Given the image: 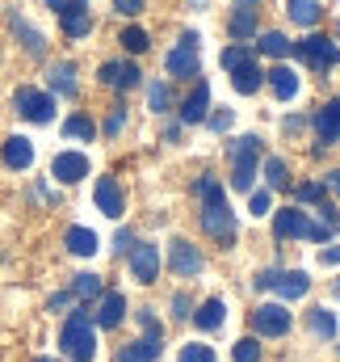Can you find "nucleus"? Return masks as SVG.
I'll return each instance as SVG.
<instances>
[{
	"mask_svg": "<svg viewBox=\"0 0 340 362\" xmlns=\"http://www.w3.org/2000/svg\"><path fill=\"white\" fill-rule=\"evenodd\" d=\"M59 346H63L68 358H76V362H88L97 354V333H92V312L88 308H76L68 316V325L59 333Z\"/></svg>",
	"mask_w": 340,
	"mask_h": 362,
	"instance_id": "1",
	"label": "nucleus"
},
{
	"mask_svg": "<svg viewBox=\"0 0 340 362\" xmlns=\"http://www.w3.org/2000/svg\"><path fill=\"white\" fill-rule=\"evenodd\" d=\"M290 55L307 59L315 72H332V68H340V47L332 42V38H324V34H311V38H303V42H290Z\"/></svg>",
	"mask_w": 340,
	"mask_h": 362,
	"instance_id": "2",
	"label": "nucleus"
},
{
	"mask_svg": "<svg viewBox=\"0 0 340 362\" xmlns=\"http://www.w3.org/2000/svg\"><path fill=\"white\" fill-rule=\"evenodd\" d=\"M13 105H17V114L30 118V122H51V118H55V97L42 93V89H17Z\"/></svg>",
	"mask_w": 340,
	"mask_h": 362,
	"instance_id": "3",
	"label": "nucleus"
},
{
	"mask_svg": "<svg viewBox=\"0 0 340 362\" xmlns=\"http://www.w3.org/2000/svg\"><path fill=\"white\" fill-rule=\"evenodd\" d=\"M253 329L260 337H281V333H290V308H281V303H260L253 312Z\"/></svg>",
	"mask_w": 340,
	"mask_h": 362,
	"instance_id": "4",
	"label": "nucleus"
},
{
	"mask_svg": "<svg viewBox=\"0 0 340 362\" xmlns=\"http://www.w3.org/2000/svg\"><path fill=\"white\" fill-rule=\"evenodd\" d=\"M202 228H206L214 240L231 245V240H236V215H231V206H227V202H219V206H202Z\"/></svg>",
	"mask_w": 340,
	"mask_h": 362,
	"instance_id": "5",
	"label": "nucleus"
},
{
	"mask_svg": "<svg viewBox=\"0 0 340 362\" xmlns=\"http://www.w3.org/2000/svg\"><path fill=\"white\" fill-rule=\"evenodd\" d=\"M307 232H311L307 211H298V206H281L277 211V219H273V236L277 240H303Z\"/></svg>",
	"mask_w": 340,
	"mask_h": 362,
	"instance_id": "6",
	"label": "nucleus"
},
{
	"mask_svg": "<svg viewBox=\"0 0 340 362\" xmlns=\"http://www.w3.org/2000/svg\"><path fill=\"white\" fill-rule=\"evenodd\" d=\"M126 257H130V274H135L139 282H156V274H160V249H156L152 240L135 245Z\"/></svg>",
	"mask_w": 340,
	"mask_h": 362,
	"instance_id": "7",
	"label": "nucleus"
},
{
	"mask_svg": "<svg viewBox=\"0 0 340 362\" xmlns=\"http://www.w3.org/2000/svg\"><path fill=\"white\" fill-rule=\"evenodd\" d=\"M92 198H97V211H101V215H109V219H118V215L126 211V194H122V185H118L114 177H97Z\"/></svg>",
	"mask_w": 340,
	"mask_h": 362,
	"instance_id": "8",
	"label": "nucleus"
},
{
	"mask_svg": "<svg viewBox=\"0 0 340 362\" xmlns=\"http://www.w3.org/2000/svg\"><path fill=\"white\" fill-rule=\"evenodd\" d=\"M206 114H210V85L206 81H193L189 97L181 101V122L193 127V122H206Z\"/></svg>",
	"mask_w": 340,
	"mask_h": 362,
	"instance_id": "9",
	"label": "nucleus"
},
{
	"mask_svg": "<svg viewBox=\"0 0 340 362\" xmlns=\"http://www.w3.org/2000/svg\"><path fill=\"white\" fill-rule=\"evenodd\" d=\"M51 177H59L63 185H76L88 177V156L85 152H59L55 165H51Z\"/></svg>",
	"mask_w": 340,
	"mask_h": 362,
	"instance_id": "10",
	"label": "nucleus"
},
{
	"mask_svg": "<svg viewBox=\"0 0 340 362\" xmlns=\"http://www.w3.org/2000/svg\"><path fill=\"white\" fill-rule=\"evenodd\" d=\"M202 253H198V245H189V240H172V274L176 278H198L202 274Z\"/></svg>",
	"mask_w": 340,
	"mask_h": 362,
	"instance_id": "11",
	"label": "nucleus"
},
{
	"mask_svg": "<svg viewBox=\"0 0 340 362\" xmlns=\"http://www.w3.org/2000/svg\"><path fill=\"white\" fill-rule=\"evenodd\" d=\"M160 341H164V333H143L139 341H130V346L118 350V362H156L160 350H164Z\"/></svg>",
	"mask_w": 340,
	"mask_h": 362,
	"instance_id": "12",
	"label": "nucleus"
},
{
	"mask_svg": "<svg viewBox=\"0 0 340 362\" xmlns=\"http://www.w3.org/2000/svg\"><path fill=\"white\" fill-rule=\"evenodd\" d=\"M0 160H4L8 169H30V165H34V144H30L25 135H8L4 148H0Z\"/></svg>",
	"mask_w": 340,
	"mask_h": 362,
	"instance_id": "13",
	"label": "nucleus"
},
{
	"mask_svg": "<svg viewBox=\"0 0 340 362\" xmlns=\"http://www.w3.org/2000/svg\"><path fill=\"white\" fill-rule=\"evenodd\" d=\"M315 131H320V148H328L332 139H340V97L324 101V110L315 114Z\"/></svg>",
	"mask_w": 340,
	"mask_h": 362,
	"instance_id": "14",
	"label": "nucleus"
},
{
	"mask_svg": "<svg viewBox=\"0 0 340 362\" xmlns=\"http://www.w3.org/2000/svg\"><path fill=\"white\" fill-rule=\"evenodd\" d=\"M122 316H126V295L122 291H105L101 295V308H97V325L101 329H114V325H122Z\"/></svg>",
	"mask_w": 340,
	"mask_h": 362,
	"instance_id": "15",
	"label": "nucleus"
},
{
	"mask_svg": "<svg viewBox=\"0 0 340 362\" xmlns=\"http://www.w3.org/2000/svg\"><path fill=\"white\" fill-rule=\"evenodd\" d=\"M101 85H109V89H135L139 85V68L135 64H101Z\"/></svg>",
	"mask_w": 340,
	"mask_h": 362,
	"instance_id": "16",
	"label": "nucleus"
},
{
	"mask_svg": "<svg viewBox=\"0 0 340 362\" xmlns=\"http://www.w3.org/2000/svg\"><path fill=\"white\" fill-rule=\"evenodd\" d=\"M260 152H265V144H260L256 135H240V139H231V160H236V169H256Z\"/></svg>",
	"mask_w": 340,
	"mask_h": 362,
	"instance_id": "17",
	"label": "nucleus"
},
{
	"mask_svg": "<svg viewBox=\"0 0 340 362\" xmlns=\"http://www.w3.org/2000/svg\"><path fill=\"white\" fill-rule=\"evenodd\" d=\"M273 291H277L281 299H303V295L311 291V278H307L303 270H281V274H277V286H273Z\"/></svg>",
	"mask_w": 340,
	"mask_h": 362,
	"instance_id": "18",
	"label": "nucleus"
},
{
	"mask_svg": "<svg viewBox=\"0 0 340 362\" xmlns=\"http://www.w3.org/2000/svg\"><path fill=\"white\" fill-rule=\"evenodd\" d=\"M223 320H227V303H223V299H206V303L193 312V325L206 329V333H210V329H223Z\"/></svg>",
	"mask_w": 340,
	"mask_h": 362,
	"instance_id": "19",
	"label": "nucleus"
},
{
	"mask_svg": "<svg viewBox=\"0 0 340 362\" xmlns=\"http://www.w3.org/2000/svg\"><path fill=\"white\" fill-rule=\"evenodd\" d=\"M63 245H68V253H76V257H92V253H97V232H92V228H68Z\"/></svg>",
	"mask_w": 340,
	"mask_h": 362,
	"instance_id": "20",
	"label": "nucleus"
},
{
	"mask_svg": "<svg viewBox=\"0 0 340 362\" xmlns=\"http://www.w3.org/2000/svg\"><path fill=\"white\" fill-rule=\"evenodd\" d=\"M231 85H236V93H256L260 85H265L260 64H256V59H248L244 68H236V72H231Z\"/></svg>",
	"mask_w": 340,
	"mask_h": 362,
	"instance_id": "21",
	"label": "nucleus"
},
{
	"mask_svg": "<svg viewBox=\"0 0 340 362\" xmlns=\"http://www.w3.org/2000/svg\"><path fill=\"white\" fill-rule=\"evenodd\" d=\"M265 81L273 85V93H277L281 101H290V97L298 93V76H294V68H273V72H265Z\"/></svg>",
	"mask_w": 340,
	"mask_h": 362,
	"instance_id": "22",
	"label": "nucleus"
},
{
	"mask_svg": "<svg viewBox=\"0 0 340 362\" xmlns=\"http://www.w3.org/2000/svg\"><path fill=\"white\" fill-rule=\"evenodd\" d=\"M256 4H240L236 13H231V34L236 38H256Z\"/></svg>",
	"mask_w": 340,
	"mask_h": 362,
	"instance_id": "23",
	"label": "nucleus"
},
{
	"mask_svg": "<svg viewBox=\"0 0 340 362\" xmlns=\"http://www.w3.org/2000/svg\"><path fill=\"white\" fill-rule=\"evenodd\" d=\"M169 72H172V76H185V81H189V76H198V51L176 47V51L169 55Z\"/></svg>",
	"mask_w": 340,
	"mask_h": 362,
	"instance_id": "24",
	"label": "nucleus"
},
{
	"mask_svg": "<svg viewBox=\"0 0 340 362\" xmlns=\"http://www.w3.org/2000/svg\"><path fill=\"white\" fill-rule=\"evenodd\" d=\"M256 51H260V55H273V59H286V55H290V38L277 34V30H269V34L256 38Z\"/></svg>",
	"mask_w": 340,
	"mask_h": 362,
	"instance_id": "25",
	"label": "nucleus"
},
{
	"mask_svg": "<svg viewBox=\"0 0 340 362\" xmlns=\"http://www.w3.org/2000/svg\"><path fill=\"white\" fill-rule=\"evenodd\" d=\"M51 89L63 97H76V68L72 64H55L51 68Z\"/></svg>",
	"mask_w": 340,
	"mask_h": 362,
	"instance_id": "26",
	"label": "nucleus"
},
{
	"mask_svg": "<svg viewBox=\"0 0 340 362\" xmlns=\"http://www.w3.org/2000/svg\"><path fill=\"white\" fill-rule=\"evenodd\" d=\"M13 34H17V38L25 42V51H30V55H42V51H47V38H42V34H38L34 25H25L21 17H13Z\"/></svg>",
	"mask_w": 340,
	"mask_h": 362,
	"instance_id": "27",
	"label": "nucleus"
},
{
	"mask_svg": "<svg viewBox=\"0 0 340 362\" xmlns=\"http://www.w3.org/2000/svg\"><path fill=\"white\" fill-rule=\"evenodd\" d=\"M286 13H290V21H298V25H315V21H320V4H315V0H290Z\"/></svg>",
	"mask_w": 340,
	"mask_h": 362,
	"instance_id": "28",
	"label": "nucleus"
},
{
	"mask_svg": "<svg viewBox=\"0 0 340 362\" xmlns=\"http://www.w3.org/2000/svg\"><path fill=\"white\" fill-rule=\"evenodd\" d=\"M59 21H63V34H68V38H85L88 30H92V13H88V8L68 13V17H59Z\"/></svg>",
	"mask_w": 340,
	"mask_h": 362,
	"instance_id": "29",
	"label": "nucleus"
},
{
	"mask_svg": "<svg viewBox=\"0 0 340 362\" xmlns=\"http://www.w3.org/2000/svg\"><path fill=\"white\" fill-rule=\"evenodd\" d=\"M198 198H202V206H219V202H227V194H223V185L214 177H198Z\"/></svg>",
	"mask_w": 340,
	"mask_h": 362,
	"instance_id": "30",
	"label": "nucleus"
},
{
	"mask_svg": "<svg viewBox=\"0 0 340 362\" xmlns=\"http://www.w3.org/2000/svg\"><path fill=\"white\" fill-rule=\"evenodd\" d=\"M63 135H72V139H92V135H97V122H92L88 114H72V118L63 122Z\"/></svg>",
	"mask_w": 340,
	"mask_h": 362,
	"instance_id": "31",
	"label": "nucleus"
},
{
	"mask_svg": "<svg viewBox=\"0 0 340 362\" xmlns=\"http://www.w3.org/2000/svg\"><path fill=\"white\" fill-rule=\"evenodd\" d=\"M105 286H101V274H76L72 278V295H80V299H97Z\"/></svg>",
	"mask_w": 340,
	"mask_h": 362,
	"instance_id": "32",
	"label": "nucleus"
},
{
	"mask_svg": "<svg viewBox=\"0 0 340 362\" xmlns=\"http://www.w3.org/2000/svg\"><path fill=\"white\" fill-rule=\"evenodd\" d=\"M311 333L332 341V337H336V316H332V312H324V308H315V312H311Z\"/></svg>",
	"mask_w": 340,
	"mask_h": 362,
	"instance_id": "33",
	"label": "nucleus"
},
{
	"mask_svg": "<svg viewBox=\"0 0 340 362\" xmlns=\"http://www.w3.org/2000/svg\"><path fill=\"white\" fill-rule=\"evenodd\" d=\"M265 177H269V185H273V189L290 185V177H286V160H281V156H269V160H265Z\"/></svg>",
	"mask_w": 340,
	"mask_h": 362,
	"instance_id": "34",
	"label": "nucleus"
},
{
	"mask_svg": "<svg viewBox=\"0 0 340 362\" xmlns=\"http://www.w3.org/2000/svg\"><path fill=\"white\" fill-rule=\"evenodd\" d=\"M248 59H253V51H248V47H227V51L219 55V64H223L227 72H236V68H244Z\"/></svg>",
	"mask_w": 340,
	"mask_h": 362,
	"instance_id": "35",
	"label": "nucleus"
},
{
	"mask_svg": "<svg viewBox=\"0 0 340 362\" xmlns=\"http://www.w3.org/2000/svg\"><path fill=\"white\" fill-rule=\"evenodd\" d=\"M181 362H214V350L202 341H185L181 346Z\"/></svg>",
	"mask_w": 340,
	"mask_h": 362,
	"instance_id": "36",
	"label": "nucleus"
},
{
	"mask_svg": "<svg viewBox=\"0 0 340 362\" xmlns=\"http://www.w3.org/2000/svg\"><path fill=\"white\" fill-rule=\"evenodd\" d=\"M231 358L236 362H260V346H256V337H240L236 350H231Z\"/></svg>",
	"mask_w": 340,
	"mask_h": 362,
	"instance_id": "37",
	"label": "nucleus"
},
{
	"mask_svg": "<svg viewBox=\"0 0 340 362\" xmlns=\"http://www.w3.org/2000/svg\"><path fill=\"white\" fill-rule=\"evenodd\" d=\"M122 47H126L130 55H139V51H147V30H139V25H130V30H122Z\"/></svg>",
	"mask_w": 340,
	"mask_h": 362,
	"instance_id": "38",
	"label": "nucleus"
},
{
	"mask_svg": "<svg viewBox=\"0 0 340 362\" xmlns=\"http://www.w3.org/2000/svg\"><path fill=\"white\" fill-rule=\"evenodd\" d=\"M147 105H152L156 114H169V105H172L169 85H152V89H147Z\"/></svg>",
	"mask_w": 340,
	"mask_h": 362,
	"instance_id": "39",
	"label": "nucleus"
},
{
	"mask_svg": "<svg viewBox=\"0 0 340 362\" xmlns=\"http://www.w3.org/2000/svg\"><path fill=\"white\" fill-rule=\"evenodd\" d=\"M294 198L298 202H324V189L315 181H303V185H294Z\"/></svg>",
	"mask_w": 340,
	"mask_h": 362,
	"instance_id": "40",
	"label": "nucleus"
},
{
	"mask_svg": "<svg viewBox=\"0 0 340 362\" xmlns=\"http://www.w3.org/2000/svg\"><path fill=\"white\" fill-rule=\"evenodd\" d=\"M206 122H210V131H231V122H236V114L231 110H219V114H206Z\"/></svg>",
	"mask_w": 340,
	"mask_h": 362,
	"instance_id": "41",
	"label": "nucleus"
},
{
	"mask_svg": "<svg viewBox=\"0 0 340 362\" xmlns=\"http://www.w3.org/2000/svg\"><path fill=\"white\" fill-rule=\"evenodd\" d=\"M269 202H273L269 189H253V194H248V211H253V215H269Z\"/></svg>",
	"mask_w": 340,
	"mask_h": 362,
	"instance_id": "42",
	"label": "nucleus"
},
{
	"mask_svg": "<svg viewBox=\"0 0 340 362\" xmlns=\"http://www.w3.org/2000/svg\"><path fill=\"white\" fill-rule=\"evenodd\" d=\"M59 17H68V13H80V8H88V0H47Z\"/></svg>",
	"mask_w": 340,
	"mask_h": 362,
	"instance_id": "43",
	"label": "nucleus"
},
{
	"mask_svg": "<svg viewBox=\"0 0 340 362\" xmlns=\"http://www.w3.org/2000/svg\"><path fill=\"white\" fill-rule=\"evenodd\" d=\"M114 8H118L122 17H139V13L147 8V0H114Z\"/></svg>",
	"mask_w": 340,
	"mask_h": 362,
	"instance_id": "44",
	"label": "nucleus"
},
{
	"mask_svg": "<svg viewBox=\"0 0 340 362\" xmlns=\"http://www.w3.org/2000/svg\"><path fill=\"white\" fill-rule=\"evenodd\" d=\"M253 177H256V169H231V185L236 189H253Z\"/></svg>",
	"mask_w": 340,
	"mask_h": 362,
	"instance_id": "45",
	"label": "nucleus"
},
{
	"mask_svg": "<svg viewBox=\"0 0 340 362\" xmlns=\"http://www.w3.org/2000/svg\"><path fill=\"white\" fill-rule=\"evenodd\" d=\"M277 274H281V270H260V274L253 278L256 291H273V286H277Z\"/></svg>",
	"mask_w": 340,
	"mask_h": 362,
	"instance_id": "46",
	"label": "nucleus"
},
{
	"mask_svg": "<svg viewBox=\"0 0 340 362\" xmlns=\"http://www.w3.org/2000/svg\"><path fill=\"white\" fill-rule=\"evenodd\" d=\"M114 249H118V257H122V253H130V249H135V236H130V232L122 228V232L114 236Z\"/></svg>",
	"mask_w": 340,
	"mask_h": 362,
	"instance_id": "47",
	"label": "nucleus"
},
{
	"mask_svg": "<svg viewBox=\"0 0 340 362\" xmlns=\"http://www.w3.org/2000/svg\"><path fill=\"white\" fill-rule=\"evenodd\" d=\"M122 122H126V114H122V110H114V114H109V122H105V135H118V131H122Z\"/></svg>",
	"mask_w": 340,
	"mask_h": 362,
	"instance_id": "48",
	"label": "nucleus"
},
{
	"mask_svg": "<svg viewBox=\"0 0 340 362\" xmlns=\"http://www.w3.org/2000/svg\"><path fill=\"white\" fill-rule=\"evenodd\" d=\"M320 262H324V266H340V245L324 249V253H320Z\"/></svg>",
	"mask_w": 340,
	"mask_h": 362,
	"instance_id": "49",
	"label": "nucleus"
},
{
	"mask_svg": "<svg viewBox=\"0 0 340 362\" xmlns=\"http://www.w3.org/2000/svg\"><path fill=\"white\" fill-rule=\"evenodd\" d=\"M303 127H307V118H298V114H290V118H286V131H290V135H298Z\"/></svg>",
	"mask_w": 340,
	"mask_h": 362,
	"instance_id": "50",
	"label": "nucleus"
},
{
	"mask_svg": "<svg viewBox=\"0 0 340 362\" xmlns=\"http://www.w3.org/2000/svg\"><path fill=\"white\" fill-rule=\"evenodd\" d=\"M307 236H311V240H332V228H324V223H320V228H311Z\"/></svg>",
	"mask_w": 340,
	"mask_h": 362,
	"instance_id": "51",
	"label": "nucleus"
},
{
	"mask_svg": "<svg viewBox=\"0 0 340 362\" xmlns=\"http://www.w3.org/2000/svg\"><path fill=\"white\" fill-rule=\"evenodd\" d=\"M172 308H176V316H189V299H185V295H176Z\"/></svg>",
	"mask_w": 340,
	"mask_h": 362,
	"instance_id": "52",
	"label": "nucleus"
},
{
	"mask_svg": "<svg viewBox=\"0 0 340 362\" xmlns=\"http://www.w3.org/2000/svg\"><path fill=\"white\" fill-rule=\"evenodd\" d=\"M328 185H332V189H340V169H336V173H328Z\"/></svg>",
	"mask_w": 340,
	"mask_h": 362,
	"instance_id": "53",
	"label": "nucleus"
},
{
	"mask_svg": "<svg viewBox=\"0 0 340 362\" xmlns=\"http://www.w3.org/2000/svg\"><path fill=\"white\" fill-rule=\"evenodd\" d=\"M240 4H256V0H240Z\"/></svg>",
	"mask_w": 340,
	"mask_h": 362,
	"instance_id": "54",
	"label": "nucleus"
},
{
	"mask_svg": "<svg viewBox=\"0 0 340 362\" xmlns=\"http://www.w3.org/2000/svg\"><path fill=\"white\" fill-rule=\"evenodd\" d=\"M336 299H340V282H336Z\"/></svg>",
	"mask_w": 340,
	"mask_h": 362,
	"instance_id": "55",
	"label": "nucleus"
},
{
	"mask_svg": "<svg viewBox=\"0 0 340 362\" xmlns=\"http://www.w3.org/2000/svg\"><path fill=\"white\" fill-rule=\"evenodd\" d=\"M336 38H340V21H336Z\"/></svg>",
	"mask_w": 340,
	"mask_h": 362,
	"instance_id": "56",
	"label": "nucleus"
},
{
	"mask_svg": "<svg viewBox=\"0 0 340 362\" xmlns=\"http://www.w3.org/2000/svg\"><path fill=\"white\" fill-rule=\"evenodd\" d=\"M38 362H55V358H38Z\"/></svg>",
	"mask_w": 340,
	"mask_h": 362,
	"instance_id": "57",
	"label": "nucleus"
}]
</instances>
